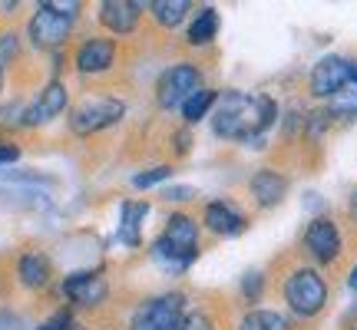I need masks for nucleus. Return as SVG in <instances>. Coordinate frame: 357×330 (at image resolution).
<instances>
[{
    "mask_svg": "<svg viewBox=\"0 0 357 330\" xmlns=\"http://www.w3.org/2000/svg\"><path fill=\"white\" fill-rule=\"evenodd\" d=\"M284 301L298 317H314L321 307L328 304V284L318 271L298 267L291 278L284 281Z\"/></svg>",
    "mask_w": 357,
    "mask_h": 330,
    "instance_id": "obj_2",
    "label": "nucleus"
},
{
    "mask_svg": "<svg viewBox=\"0 0 357 330\" xmlns=\"http://www.w3.org/2000/svg\"><path fill=\"white\" fill-rule=\"evenodd\" d=\"M139 10L142 3H132V0H106L100 7V20L113 33H132V26L139 20Z\"/></svg>",
    "mask_w": 357,
    "mask_h": 330,
    "instance_id": "obj_12",
    "label": "nucleus"
},
{
    "mask_svg": "<svg viewBox=\"0 0 357 330\" xmlns=\"http://www.w3.org/2000/svg\"><path fill=\"white\" fill-rule=\"evenodd\" d=\"M258 294H261V274L252 271V274L245 278V297H258Z\"/></svg>",
    "mask_w": 357,
    "mask_h": 330,
    "instance_id": "obj_28",
    "label": "nucleus"
},
{
    "mask_svg": "<svg viewBox=\"0 0 357 330\" xmlns=\"http://www.w3.org/2000/svg\"><path fill=\"white\" fill-rule=\"evenodd\" d=\"M218 33V13L212 7H205L199 17H195V24L189 26V43L192 47H205V43H212Z\"/></svg>",
    "mask_w": 357,
    "mask_h": 330,
    "instance_id": "obj_18",
    "label": "nucleus"
},
{
    "mask_svg": "<svg viewBox=\"0 0 357 330\" xmlns=\"http://www.w3.org/2000/svg\"><path fill=\"white\" fill-rule=\"evenodd\" d=\"M328 123H331V116L328 113H307V136H311V139H318L321 132H324V129H328Z\"/></svg>",
    "mask_w": 357,
    "mask_h": 330,
    "instance_id": "obj_26",
    "label": "nucleus"
},
{
    "mask_svg": "<svg viewBox=\"0 0 357 330\" xmlns=\"http://www.w3.org/2000/svg\"><path fill=\"white\" fill-rule=\"evenodd\" d=\"M205 228L215 235H238L245 228V215L229 202H208L205 205Z\"/></svg>",
    "mask_w": 357,
    "mask_h": 330,
    "instance_id": "obj_13",
    "label": "nucleus"
},
{
    "mask_svg": "<svg viewBox=\"0 0 357 330\" xmlns=\"http://www.w3.org/2000/svg\"><path fill=\"white\" fill-rule=\"evenodd\" d=\"M155 89H159V93H155V96H159V106L176 109V106H182V102L189 100L192 93L202 89V73L189 63H176L159 77V86Z\"/></svg>",
    "mask_w": 357,
    "mask_h": 330,
    "instance_id": "obj_5",
    "label": "nucleus"
},
{
    "mask_svg": "<svg viewBox=\"0 0 357 330\" xmlns=\"http://www.w3.org/2000/svg\"><path fill=\"white\" fill-rule=\"evenodd\" d=\"M218 96L212 93V89H199V93H192L189 100L182 102V119L185 123H199L202 116H208V109H212V102H215Z\"/></svg>",
    "mask_w": 357,
    "mask_h": 330,
    "instance_id": "obj_20",
    "label": "nucleus"
},
{
    "mask_svg": "<svg viewBox=\"0 0 357 330\" xmlns=\"http://www.w3.org/2000/svg\"><path fill=\"white\" fill-rule=\"evenodd\" d=\"M66 109V86L63 83H50L37 96V102L24 113V126H40V123H50L53 116H60Z\"/></svg>",
    "mask_w": 357,
    "mask_h": 330,
    "instance_id": "obj_10",
    "label": "nucleus"
},
{
    "mask_svg": "<svg viewBox=\"0 0 357 330\" xmlns=\"http://www.w3.org/2000/svg\"><path fill=\"white\" fill-rule=\"evenodd\" d=\"M351 215H354V221H357V191L351 195Z\"/></svg>",
    "mask_w": 357,
    "mask_h": 330,
    "instance_id": "obj_31",
    "label": "nucleus"
},
{
    "mask_svg": "<svg viewBox=\"0 0 357 330\" xmlns=\"http://www.w3.org/2000/svg\"><path fill=\"white\" fill-rule=\"evenodd\" d=\"M159 242L169 244L172 251H178L182 258H189L192 261V258H195V242H199V225H195L189 215L176 212V215H169L166 231H162Z\"/></svg>",
    "mask_w": 357,
    "mask_h": 330,
    "instance_id": "obj_9",
    "label": "nucleus"
},
{
    "mask_svg": "<svg viewBox=\"0 0 357 330\" xmlns=\"http://www.w3.org/2000/svg\"><path fill=\"white\" fill-rule=\"evenodd\" d=\"M149 10L162 26H178L189 13V0H155L149 3Z\"/></svg>",
    "mask_w": 357,
    "mask_h": 330,
    "instance_id": "obj_19",
    "label": "nucleus"
},
{
    "mask_svg": "<svg viewBox=\"0 0 357 330\" xmlns=\"http://www.w3.org/2000/svg\"><path fill=\"white\" fill-rule=\"evenodd\" d=\"M185 317V297L182 294H162L153 297L132 314V330H178Z\"/></svg>",
    "mask_w": 357,
    "mask_h": 330,
    "instance_id": "obj_3",
    "label": "nucleus"
},
{
    "mask_svg": "<svg viewBox=\"0 0 357 330\" xmlns=\"http://www.w3.org/2000/svg\"><path fill=\"white\" fill-rule=\"evenodd\" d=\"M169 175H172L169 165H155L149 172H139V175L132 178V185H136V189H149V185H155V182H162V178H169Z\"/></svg>",
    "mask_w": 357,
    "mask_h": 330,
    "instance_id": "obj_23",
    "label": "nucleus"
},
{
    "mask_svg": "<svg viewBox=\"0 0 357 330\" xmlns=\"http://www.w3.org/2000/svg\"><path fill=\"white\" fill-rule=\"evenodd\" d=\"M328 116L331 119H357V86H344L337 96H331V106H328Z\"/></svg>",
    "mask_w": 357,
    "mask_h": 330,
    "instance_id": "obj_22",
    "label": "nucleus"
},
{
    "mask_svg": "<svg viewBox=\"0 0 357 330\" xmlns=\"http://www.w3.org/2000/svg\"><path fill=\"white\" fill-rule=\"evenodd\" d=\"M17 53H20L17 33H3V37H0V70H3V66H10L13 60H17Z\"/></svg>",
    "mask_w": 357,
    "mask_h": 330,
    "instance_id": "obj_24",
    "label": "nucleus"
},
{
    "mask_svg": "<svg viewBox=\"0 0 357 330\" xmlns=\"http://www.w3.org/2000/svg\"><path fill=\"white\" fill-rule=\"evenodd\" d=\"M20 281H24L26 288H43V284L50 281V261L37 251L24 254V258H20Z\"/></svg>",
    "mask_w": 357,
    "mask_h": 330,
    "instance_id": "obj_17",
    "label": "nucleus"
},
{
    "mask_svg": "<svg viewBox=\"0 0 357 330\" xmlns=\"http://www.w3.org/2000/svg\"><path fill=\"white\" fill-rule=\"evenodd\" d=\"M347 281H351V288H357V267L351 271V278H347Z\"/></svg>",
    "mask_w": 357,
    "mask_h": 330,
    "instance_id": "obj_32",
    "label": "nucleus"
},
{
    "mask_svg": "<svg viewBox=\"0 0 357 330\" xmlns=\"http://www.w3.org/2000/svg\"><path fill=\"white\" fill-rule=\"evenodd\" d=\"M70 327H73V317H70V314H56V317H50L40 330H70Z\"/></svg>",
    "mask_w": 357,
    "mask_h": 330,
    "instance_id": "obj_27",
    "label": "nucleus"
},
{
    "mask_svg": "<svg viewBox=\"0 0 357 330\" xmlns=\"http://www.w3.org/2000/svg\"><path fill=\"white\" fill-rule=\"evenodd\" d=\"M344 86H351V63L344 56H324L314 70H311V93L321 100L337 96Z\"/></svg>",
    "mask_w": 357,
    "mask_h": 330,
    "instance_id": "obj_6",
    "label": "nucleus"
},
{
    "mask_svg": "<svg viewBox=\"0 0 357 330\" xmlns=\"http://www.w3.org/2000/svg\"><path fill=\"white\" fill-rule=\"evenodd\" d=\"M70 26H73L70 17L50 10L47 3H40V10L33 13V20H30V40H33L37 47H43V50H50V47H60V43L70 37Z\"/></svg>",
    "mask_w": 357,
    "mask_h": 330,
    "instance_id": "obj_7",
    "label": "nucleus"
},
{
    "mask_svg": "<svg viewBox=\"0 0 357 330\" xmlns=\"http://www.w3.org/2000/svg\"><path fill=\"white\" fill-rule=\"evenodd\" d=\"M63 294L70 301H77V304H100L102 297H106V284H102L100 274H73V278L63 281Z\"/></svg>",
    "mask_w": 357,
    "mask_h": 330,
    "instance_id": "obj_14",
    "label": "nucleus"
},
{
    "mask_svg": "<svg viewBox=\"0 0 357 330\" xmlns=\"http://www.w3.org/2000/svg\"><path fill=\"white\" fill-rule=\"evenodd\" d=\"M252 195H255V202L261 205V208H275V205L284 198V191H288V182L278 175V172H258L255 178H252Z\"/></svg>",
    "mask_w": 357,
    "mask_h": 330,
    "instance_id": "obj_15",
    "label": "nucleus"
},
{
    "mask_svg": "<svg viewBox=\"0 0 357 330\" xmlns=\"http://www.w3.org/2000/svg\"><path fill=\"white\" fill-rule=\"evenodd\" d=\"M123 113H126V106H123L119 100H106V96H100V100H86L70 113V129H73L77 136H93V132H100V129L119 123Z\"/></svg>",
    "mask_w": 357,
    "mask_h": 330,
    "instance_id": "obj_4",
    "label": "nucleus"
},
{
    "mask_svg": "<svg viewBox=\"0 0 357 330\" xmlns=\"http://www.w3.org/2000/svg\"><path fill=\"white\" fill-rule=\"evenodd\" d=\"M17 159H20V149H17V146H7V142H0V165L17 162Z\"/></svg>",
    "mask_w": 357,
    "mask_h": 330,
    "instance_id": "obj_29",
    "label": "nucleus"
},
{
    "mask_svg": "<svg viewBox=\"0 0 357 330\" xmlns=\"http://www.w3.org/2000/svg\"><path fill=\"white\" fill-rule=\"evenodd\" d=\"M275 102L268 96H248V93H225L212 113V129L222 139H248L255 142L261 129L275 123Z\"/></svg>",
    "mask_w": 357,
    "mask_h": 330,
    "instance_id": "obj_1",
    "label": "nucleus"
},
{
    "mask_svg": "<svg viewBox=\"0 0 357 330\" xmlns=\"http://www.w3.org/2000/svg\"><path fill=\"white\" fill-rule=\"evenodd\" d=\"M178 330H215V320L208 317V314H202V311H195V314H185V317H182Z\"/></svg>",
    "mask_w": 357,
    "mask_h": 330,
    "instance_id": "obj_25",
    "label": "nucleus"
},
{
    "mask_svg": "<svg viewBox=\"0 0 357 330\" xmlns=\"http://www.w3.org/2000/svg\"><path fill=\"white\" fill-rule=\"evenodd\" d=\"M305 248L314 261L331 265L334 258L341 254V231H337V225L331 218H314L305 231Z\"/></svg>",
    "mask_w": 357,
    "mask_h": 330,
    "instance_id": "obj_8",
    "label": "nucleus"
},
{
    "mask_svg": "<svg viewBox=\"0 0 357 330\" xmlns=\"http://www.w3.org/2000/svg\"><path fill=\"white\" fill-rule=\"evenodd\" d=\"M166 198L169 202H185V198H192V189H169Z\"/></svg>",
    "mask_w": 357,
    "mask_h": 330,
    "instance_id": "obj_30",
    "label": "nucleus"
},
{
    "mask_svg": "<svg viewBox=\"0 0 357 330\" xmlns=\"http://www.w3.org/2000/svg\"><path fill=\"white\" fill-rule=\"evenodd\" d=\"M238 330H288V320L275 311H248Z\"/></svg>",
    "mask_w": 357,
    "mask_h": 330,
    "instance_id": "obj_21",
    "label": "nucleus"
},
{
    "mask_svg": "<svg viewBox=\"0 0 357 330\" xmlns=\"http://www.w3.org/2000/svg\"><path fill=\"white\" fill-rule=\"evenodd\" d=\"M149 215V205L146 202H126L123 205V221H119V238L129 248H139V228L142 218Z\"/></svg>",
    "mask_w": 357,
    "mask_h": 330,
    "instance_id": "obj_16",
    "label": "nucleus"
},
{
    "mask_svg": "<svg viewBox=\"0 0 357 330\" xmlns=\"http://www.w3.org/2000/svg\"><path fill=\"white\" fill-rule=\"evenodd\" d=\"M116 60V47L113 40H86L83 47L77 50V70L79 73H102L109 70Z\"/></svg>",
    "mask_w": 357,
    "mask_h": 330,
    "instance_id": "obj_11",
    "label": "nucleus"
}]
</instances>
